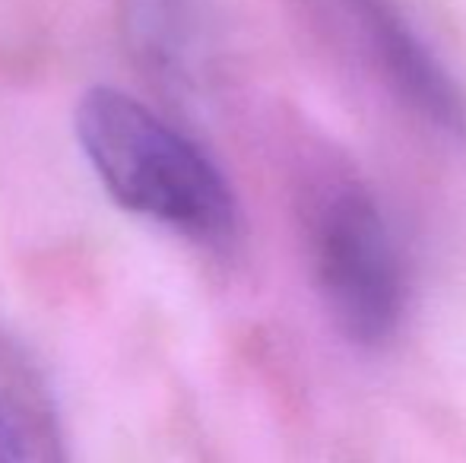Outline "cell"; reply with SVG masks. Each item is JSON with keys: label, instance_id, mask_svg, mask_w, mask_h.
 <instances>
[{"label": "cell", "instance_id": "cell-4", "mask_svg": "<svg viewBox=\"0 0 466 463\" xmlns=\"http://www.w3.org/2000/svg\"><path fill=\"white\" fill-rule=\"evenodd\" d=\"M0 463H67L55 397L6 330H0Z\"/></svg>", "mask_w": 466, "mask_h": 463}, {"label": "cell", "instance_id": "cell-1", "mask_svg": "<svg viewBox=\"0 0 466 463\" xmlns=\"http://www.w3.org/2000/svg\"><path fill=\"white\" fill-rule=\"evenodd\" d=\"M76 140L105 191L130 213L207 247L238 235V204L207 153L147 106L96 86L76 106Z\"/></svg>", "mask_w": 466, "mask_h": 463}, {"label": "cell", "instance_id": "cell-2", "mask_svg": "<svg viewBox=\"0 0 466 463\" xmlns=\"http://www.w3.org/2000/svg\"><path fill=\"white\" fill-rule=\"evenodd\" d=\"M318 289L333 324L356 347H384L400 330L410 277L380 206L362 187H337L311 229Z\"/></svg>", "mask_w": 466, "mask_h": 463}, {"label": "cell", "instance_id": "cell-3", "mask_svg": "<svg viewBox=\"0 0 466 463\" xmlns=\"http://www.w3.org/2000/svg\"><path fill=\"white\" fill-rule=\"evenodd\" d=\"M390 96L431 130L466 140V89L393 0H343Z\"/></svg>", "mask_w": 466, "mask_h": 463}]
</instances>
